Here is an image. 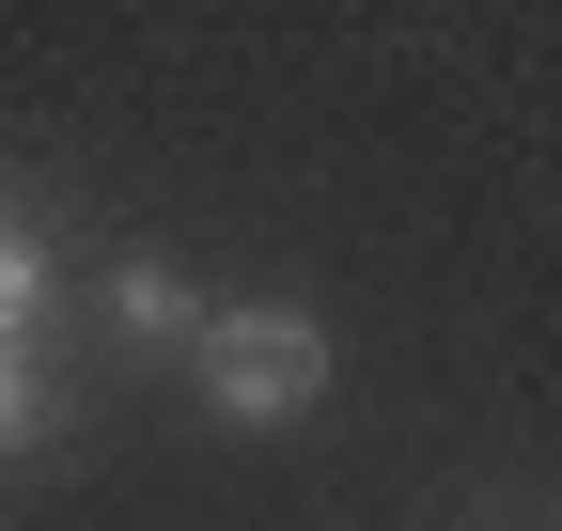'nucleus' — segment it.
<instances>
[{"instance_id": "obj_1", "label": "nucleus", "mask_w": 562, "mask_h": 531, "mask_svg": "<svg viewBox=\"0 0 562 531\" xmlns=\"http://www.w3.org/2000/svg\"><path fill=\"white\" fill-rule=\"evenodd\" d=\"M188 375H203V407L220 422H313L328 407V328L297 313V297H250V313H203V344H188Z\"/></svg>"}, {"instance_id": "obj_2", "label": "nucleus", "mask_w": 562, "mask_h": 531, "mask_svg": "<svg viewBox=\"0 0 562 531\" xmlns=\"http://www.w3.org/2000/svg\"><path fill=\"white\" fill-rule=\"evenodd\" d=\"M110 328H125V344H203V282L157 266V250H125L110 266Z\"/></svg>"}, {"instance_id": "obj_3", "label": "nucleus", "mask_w": 562, "mask_h": 531, "mask_svg": "<svg viewBox=\"0 0 562 531\" xmlns=\"http://www.w3.org/2000/svg\"><path fill=\"white\" fill-rule=\"evenodd\" d=\"M47 313H63V266L32 219H0V344H47Z\"/></svg>"}, {"instance_id": "obj_4", "label": "nucleus", "mask_w": 562, "mask_h": 531, "mask_svg": "<svg viewBox=\"0 0 562 531\" xmlns=\"http://www.w3.org/2000/svg\"><path fill=\"white\" fill-rule=\"evenodd\" d=\"M32 438H63V391L32 375V344H0V453H32Z\"/></svg>"}]
</instances>
